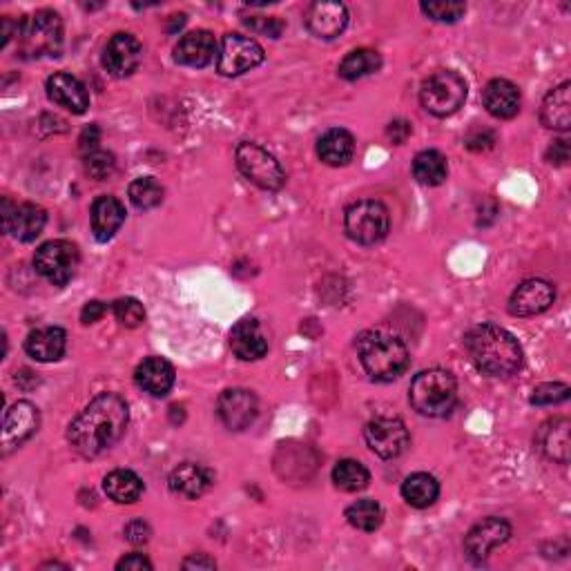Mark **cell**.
Returning <instances> with one entry per match:
<instances>
[{"label":"cell","mask_w":571,"mask_h":571,"mask_svg":"<svg viewBox=\"0 0 571 571\" xmlns=\"http://www.w3.org/2000/svg\"><path fill=\"white\" fill-rule=\"evenodd\" d=\"M128 404L116 393H101L76 415L67 429V440L83 458H94L114 447L128 429Z\"/></svg>","instance_id":"cell-1"},{"label":"cell","mask_w":571,"mask_h":571,"mask_svg":"<svg viewBox=\"0 0 571 571\" xmlns=\"http://www.w3.org/2000/svg\"><path fill=\"white\" fill-rule=\"evenodd\" d=\"M464 346L478 371L493 377H509L522 366V346L509 331L496 324L473 326L464 337Z\"/></svg>","instance_id":"cell-2"},{"label":"cell","mask_w":571,"mask_h":571,"mask_svg":"<svg viewBox=\"0 0 571 571\" xmlns=\"http://www.w3.org/2000/svg\"><path fill=\"white\" fill-rule=\"evenodd\" d=\"M357 355L364 371L375 382H393L409 366V348L398 335L384 331H366L357 340Z\"/></svg>","instance_id":"cell-3"},{"label":"cell","mask_w":571,"mask_h":571,"mask_svg":"<svg viewBox=\"0 0 571 571\" xmlns=\"http://www.w3.org/2000/svg\"><path fill=\"white\" fill-rule=\"evenodd\" d=\"M409 400L413 409L427 418H447L456 409L458 382L449 371L429 369L413 377Z\"/></svg>","instance_id":"cell-4"},{"label":"cell","mask_w":571,"mask_h":571,"mask_svg":"<svg viewBox=\"0 0 571 571\" xmlns=\"http://www.w3.org/2000/svg\"><path fill=\"white\" fill-rule=\"evenodd\" d=\"M16 36L25 56H56L63 45V21L52 9H41V12L18 21Z\"/></svg>","instance_id":"cell-5"},{"label":"cell","mask_w":571,"mask_h":571,"mask_svg":"<svg viewBox=\"0 0 571 571\" xmlns=\"http://www.w3.org/2000/svg\"><path fill=\"white\" fill-rule=\"evenodd\" d=\"M464 101H467V83L453 70L433 72L420 87L422 108L438 119L456 114Z\"/></svg>","instance_id":"cell-6"},{"label":"cell","mask_w":571,"mask_h":571,"mask_svg":"<svg viewBox=\"0 0 571 571\" xmlns=\"http://www.w3.org/2000/svg\"><path fill=\"white\" fill-rule=\"evenodd\" d=\"M344 228L346 235L351 237L355 244L360 246H373L389 235L391 230V217L384 203L375 199H364L353 203L344 215Z\"/></svg>","instance_id":"cell-7"},{"label":"cell","mask_w":571,"mask_h":571,"mask_svg":"<svg viewBox=\"0 0 571 571\" xmlns=\"http://www.w3.org/2000/svg\"><path fill=\"white\" fill-rule=\"evenodd\" d=\"M237 168L244 177L261 190H279L286 183V172L273 154L261 148L259 143L244 141L235 150Z\"/></svg>","instance_id":"cell-8"},{"label":"cell","mask_w":571,"mask_h":571,"mask_svg":"<svg viewBox=\"0 0 571 571\" xmlns=\"http://www.w3.org/2000/svg\"><path fill=\"white\" fill-rule=\"evenodd\" d=\"M79 261V248L65 239L47 241L34 255L36 270L54 286H65L70 282L76 275V268H79Z\"/></svg>","instance_id":"cell-9"},{"label":"cell","mask_w":571,"mask_h":571,"mask_svg":"<svg viewBox=\"0 0 571 571\" xmlns=\"http://www.w3.org/2000/svg\"><path fill=\"white\" fill-rule=\"evenodd\" d=\"M264 47L255 38L226 34L217 52V70L221 76H241L264 63Z\"/></svg>","instance_id":"cell-10"},{"label":"cell","mask_w":571,"mask_h":571,"mask_svg":"<svg viewBox=\"0 0 571 571\" xmlns=\"http://www.w3.org/2000/svg\"><path fill=\"white\" fill-rule=\"evenodd\" d=\"M369 449L384 460L398 458L409 447V429L398 418H375L364 429Z\"/></svg>","instance_id":"cell-11"},{"label":"cell","mask_w":571,"mask_h":571,"mask_svg":"<svg viewBox=\"0 0 571 571\" xmlns=\"http://www.w3.org/2000/svg\"><path fill=\"white\" fill-rule=\"evenodd\" d=\"M217 415L230 431H246L259 415L257 395L248 389H228L219 395Z\"/></svg>","instance_id":"cell-12"},{"label":"cell","mask_w":571,"mask_h":571,"mask_svg":"<svg viewBox=\"0 0 571 571\" xmlns=\"http://www.w3.org/2000/svg\"><path fill=\"white\" fill-rule=\"evenodd\" d=\"M509 538H511L509 522L505 518L491 516L471 527L467 538H464V549H467L471 560L482 563V560H487L491 556L493 549L505 545Z\"/></svg>","instance_id":"cell-13"},{"label":"cell","mask_w":571,"mask_h":571,"mask_svg":"<svg viewBox=\"0 0 571 571\" xmlns=\"http://www.w3.org/2000/svg\"><path fill=\"white\" fill-rule=\"evenodd\" d=\"M47 224V215L41 206L36 203H21V206H12L7 199L3 201V228L14 239L29 244L38 235H41Z\"/></svg>","instance_id":"cell-14"},{"label":"cell","mask_w":571,"mask_h":571,"mask_svg":"<svg viewBox=\"0 0 571 571\" xmlns=\"http://www.w3.org/2000/svg\"><path fill=\"white\" fill-rule=\"evenodd\" d=\"M143 58V47L137 36L132 34H114L103 50V67L116 79H125L137 72Z\"/></svg>","instance_id":"cell-15"},{"label":"cell","mask_w":571,"mask_h":571,"mask_svg":"<svg viewBox=\"0 0 571 571\" xmlns=\"http://www.w3.org/2000/svg\"><path fill=\"white\" fill-rule=\"evenodd\" d=\"M41 424V413H38L32 402H16L12 409L5 413L3 422V453L7 456L9 451L21 447L32 435L38 431Z\"/></svg>","instance_id":"cell-16"},{"label":"cell","mask_w":571,"mask_h":571,"mask_svg":"<svg viewBox=\"0 0 571 571\" xmlns=\"http://www.w3.org/2000/svg\"><path fill=\"white\" fill-rule=\"evenodd\" d=\"M556 299V290L545 279H527L509 299V313L514 317H534L545 313Z\"/></svg>","instance_id":"cell-17"},{"label":"cell","mask_w":571,"mask_h":571,"mask_svg":"<svg viewBox=\"0 0 571 571\" xmlns=\"http://www.w3.org/2000/svg\"><path fill=\"white\" fill-rule=\"evenodd\" d=\"M306 27L317 38H331L340 36L348 25V9L344 3H335V0H319V3L308 5L306 9Z\"/></svg>","instance_id":"cell-18"},{"label":"cell","mask_w":571,"mask_h":571,"mask_svg":"<svg viewBox=\"0 0 571 571\" xmlns=\"http://www.w3.org/2000/svg\"><path fill=\"white\" fill-rule=\"evenodd\" d=\"M47 96H50V101L61 105V108L72 114H85L87 108H90L87 87L76 79V76L67 72H56L47 79Z\"/></svg>","instance_id":"cell-19"},{"label":"cell","mask_w":571,"mask_h":571,"mask_svg":"<svg viewBox=\"0 0 571 571\" xmlns=\"http://www.w3.org/2000/svg\"><path fill=\"white\" fill-rule=\"evenodd\" d=\"M230 348L244 362H257L268 353V337L261 331L257 319L246 317L232 326Z\"/></svg>","instance_id":"cell-20"},{"label":"cell","mask_w":571,"mask_h":571,"mask_svg":"<svg viewBox=\"0 0 571 571\" xmlns=\"http://www.w3.org/2000/svg\"><path fill=\"white\" fill-rule=\"evenodd\" d=\"M219 47L215 36L208 29H197L181 36V41L174 47V61L186 67H206L217 56Z\"/></svg>","instance_id":"cell-21"},{"label":"cell","mask_w":571,"mask_h":571,"mask_svg":"<svg viewBox=\"0 0 571 571\" xmlns=\"http://www.w3.org/2000/svg\"><path fill=\"white\" fill-rule=\"evenodd\" d=\"M174 377H177L174 366L163 357H148L134 371V380H137L139 389L152 395V398H166L174 386Z\"/></svg>","instance_id":"cell-22"},{"label":"cell","mask_w":571,"mask_h":571,"mask_svg":"<svg viewBox=\"0 0 571 571\" xmlns=\"http://www.w3.org/2000/svg\"><path fill=\"white\" fill-rule=\"evenodd\" d=\"M168 485H170V491L177 493V496L197 500L210 489L212 473L197 462H183L177 469H172Z\"/></svg>","instance_id":"cell-23"},{"label":"cell","mask_w":571,"mask_h":571,"mask_svg":"<svg viewBox=\"0 0 571 571\" xmlns=\"http://www.w3.org/2000/svg\"><path fill=\"white\" fill-rule=\"evenodd\" d=\"M569 431H571V422L567 418H554L538 429L536 444L547 460L558 464L569 462V449H571Z\"/></svg>","instance_id":"cell-24"},{"label":"cell","mask_w":571,"mask_h":571,"mask_svg":"<svg viewBox=\"0 0 571 571\" xmlns=\"http://www.w3.org/2000/svg\"><path fill=\"white\" fill-rule=\"evenodd\" d=\"M482 103L491 116L496 119H514L520 112L522 96L518 87L507 79H493L487 83L485 92H482Z\"/></svg>","instance_id":"cell-25"},{"label":"cell","mask_w":571,"mask_h":571,"mask_svg":"<svg viewBox=\"0 0 571 571\" xmlns=\"http://www.w3.org/2000/svg\"><path fill=\"white\" fill-rule=\"evenodd\" d=\"M67 346V335L63 328L58 326H45L36 328L27 335L25 351L29 357H34L36 362H56L61 360Z\"/></svg>","instance_id":"cell-26"},{"label":"cell","mask_w":571,"mask_h":571,"mask_svg":"<svg viewBox=\"0 0 571 571\" xmlns=\"http://www.w3.org/2000/svg\"><path fill=\"white\" fill-rule=\"evenodd\" d=\"M92 232L96 241H110L125 221V206L116 197H99L92 203Z\"/></svg>","instance_id":"cell-27"},{"label":"cell","mask_w":571,"mask_h":571,"mask_svg":"<svg viewBox=\"0 0 571 571\" xmlns=\"http://www.w3.org/2000/svg\"><path fill=\"white\" fill-rule=\"evenodd\" d=\"M540 121L545 128L567 132L571 128V83L565 81L554 87L540 108Z\"/></svg>","instance_id":"cell-28"},{"label":"cell","mask_w":571,"mask_h":571,"mask_svg":"<svg viewBox=\"0 0 571 571\" xmlns=\"http://www.w3.org/2000/svg\"><path fill=\"white\" fill-rule=\"evenodd\" d=\"M355 154V139L353 134L344 128H333L324 132L317 141V157L322 159L326 166L342 168Z\"/></svg>","instance_id":"cell-29"},{"label":"cell","mask_w":571,"mask_h":571,"mask_svg":"<svg viewBox=\"0 0 571 571\" xmlns=\"http://www.w3.org/2000/svg\"><path fill=\"white\" fill-rule=\"evenodd\" d=\"M103 489L108 498L119 505H132L143 496V480L130 469H116L105 476Z\"/></svg>","instance_id":"cell-30"},{"label":"cell","mask_w":571,"mask_h":571,"mask_svg":"<svg viewBox=\"0 0 571 571\" xmlns=\"http://www.w3.org/2000/svg\"><path fill=\"white\" fill-rule=\"evenodd\" d=\"M413 177L418 179L422 186H440L449 177V163L447 157L438 150H422L418 157L413 159Z\"/></svg>","instance_id":"cell-31"},{"label":"cell","mask_w":571,"mask_h":571,"mask_svg":"<svg viewBox=\"0 0 571 571\" xmlns=\"http://www.w3.org/2000/svg\"><path fill=\"white\" fill-rule=\"evenodd\" d=\"M440 496V485L431 473H413L402 482V498L415 509L431 507Z\"/></svg>","instance_id":"cell-32"},{"label":"cell","mask_w":571,"mask_h":571,"mask_svg":"<svg viewBox=\"0 0 571 571\" xmlns=\"http://www.w3.org/2000/svg\"><path fill=\"white\" fill-rule=\"evenodd\" d=\"M382 67V56L375 50H353L351 54L344 56L340 63V76L346 81L364 79Z\"/></svg>","instance_id":"cell-33"},{"label":"cell","mask_w":571,"mask_h":571,"mask_svg":"<svg viewBox=\"0 0 571 571\" xmlns=\"http://www.w3.org/2000/svg\"><path fill=\"white\" fill-rule=\"evenodd\" d=\"M333 482L337 489H342L346 493H355L369 487L371 473L364 467L362 462L357 460H340L333 469Z\"/></svg>","instance_id":"cell-34"},{"label":"cell","mask_w":571,"mask_h":571,"mask_svg":"<svg viewBox=\"0 0 571 571\" xmlns=\"http://www.w3.org/2000/svg\"><path fill=\"white\" fill-rule=\"evenodd\" d=\"M346 520H348V525L360 531H375L382 525L384 511L380 507V502L364 498V500L353 502V505L346 509Z\"/></svg>","instance_id":"cell-35"},{"label":"cell","mask_w":571,"mask_h":571,"mask_svg":"<svg viewBox=\"0 0 571 571\" xmlns=\"http://www.w3.org/2000/svg\"><path fill=\"white\" fill-rule=\"evenodd\" d=\"M128 195H130V201H132L134 208L152 210V208L161 206L166 190H163L161 183L154 177H139L130 183Z\"/></svg>","instance_id":"cell-36"},{"label":"cell","mask_w":571,"mask_h":571,"mask_svg":"<svg viewBox=\"0 0 571 571\" xmlns=\"http://www.w3.org/2000/svg\"><path fill=\"white\" fill-rule=\"evenodd\" d=\"M112 311H114L116 322L125 328H139L145 322V308L139 299H134V297L116 299Z\"/></svg>","instance_id":"cell-37"},{"label":"cell","mask_w":571,"mask_h":571,"mask_svg":"<svg viewBox=\"0 0 571 571\" xmlns=\"http://www.w3.org/2000/svg\"><path fill=\"white\" fill-rule=\"evenodd\" d=\"M422 12L438 23H456L467 12L464 3H444V0H435V3H422Z\"/></svg>","instance_id":"cell-38"},{"label":"cell","mask_w":571,"mask_h":571,"mask_svg":"<svg viewBox=\"0 0 571 571\" xmlns=\"http://www.w3.org/2000/svg\"><path fill=\"white\" fill-rule=\"evenodd\" d=\"M569 393L571 389L563 382H547V384H540L531 393V404L536 406H551V404H560V402H567L569 400Z\"/></svg>","instance_id":"cell-39"},{"label":"cell","mask_w":571,"mask_h":571,"mask_svg":"<svg viewBox=\"0 0 571 571\" xmlns=\"http://www.w3.org/2000/svg\"><path fill=\"white\" fill-rule=\"evenodd\" d=\"M114 154L105 152V150H94L85 157V170L90 172V177H94L96 181L108 179L110 174L114 172Z\"/></svg>","instance_id":"cell-40"},{"label":"cell","mask_w":571,"mask_h":571,"mask_svg":"<svg viewBox=\"0 0 571 571\" xmlns=\"http://www.w3.org/2000/svg\"><path fill=\"white\" fill-rule=\"evenodd\" d=\"M244 23L253 34L268 36V38H279L286 27L282 18H277V16H250Z\"/></svg>","instance_id":"cell-41"},{"label":"cell","mask_w":571,"mask_h":571,"mask_svg":"<svg viewBox=\"0 0 571 571\" xmlns=\"http://www.w3.org/2000/svg\"><path fill=\"white\" fill-rule=\"evenodd\" d=\"M150 534H152L150 525H148V522H143V520H132V522H128V525H125V529H123L125 540H128V543H132V545L148 543Z\"/></svg>","instance_id":"cell-42"},{"label":"cell","mask_w":571,"mask_h":571,"mask_svg":"<svg viewBox=\"0 0 571 571\" xmlns=\"http://www.w3.org/2000/svg\"><path fill=\"white\" fill-rule=\"evenodd\" d=\"M464 145H467V148L473 152L491 150L493 145H496V134H493L491 130H473L467 137V141H464Z\"/></svg>","instance_id":"cell-43"},{"label":"cell","mask_w":571,"mask_h":571,"mask_svg":"<svg viewBox=\"0 0 571 571\" xmlns=\"http://www.w3.org/2000/svg\"><path fill=\"white\" fill-rule=\"evenodd\" d=\"M99 141H101V130L96 128V125H90V128H85L83 130V134H81V139H79V148H81V152L85 154H90V152H94V150H99Z\"/></svg>","instance_id":"cell-44"},{"label":"cell","mask_w":571,"mask_h":571,"mask_svg":"<svg viewBox=\"0 0 571 571\" xmlns=\"http://www.w3.org/2000/svg\"><path fill=\"white\" fill-rule=\"evenodd\" d=\"M116 569L119 571H150L152 569V563L148 558H145L143 554H130V556H125L123 560H119V565H116Z\"/></svg>","instance_id":"cell-45"},{"label":"cell","mask_w":571,"mask_h":571,"mask_svg":"<svg viewBox=\"0 0 571 571\" xmlns=\"http://www.w3.org/2000/svg\"><path fill=\"white\" fill-rule=\"evenodd\" d=\"M549 163H556V166H563V163L569 161V141L567 139H558L551 143V148L547 152Z\"/></svg>","instance_id":"cell-46"},{"label":"cell","mask_w":571,"mask_h":571,"mask_svg":"<svg viewBox=\"0 0 571 571\" xmlns=\"http://www.w3.org/2000/svg\"><path fill=\"white\" fill-rule=\"evenodd\" d=\"M105 311H108V306H105L103 302H87L83 306V311H81V322L83 324H94V322H99V319L105 315Z\"/></svg>","instance_id":"cell-47"},{"label":"cell","mask_w":571,"mask_h":571,"mask_svg":"<svg viewBox=\"0 0 571 571\" xmlns=\"http://www.w3.org/2000/svg\"><path fill=\"white\" fill-rule=\"evenodd\" d=\"M183 569H215L217 563L212 558H208L206 554H195L183 560Z\"/></svg>","instance_id":"cell-48"},{"label":"cell","mask_w":571,"mask_h":571,"mask_svg":"<svg viewBox=\"0 0 571 571\" xmlns=\"http://www.w3.org/2000/svg\"><path fill=\"white\" fill-rule=\"evenodd\" d=\"M409 134H411V125L406 123V121H395V123H391L389 137H391L395 143H404L406 139H409Z\"/></svg>","instance_id":"cell-49"}]
</instances>
